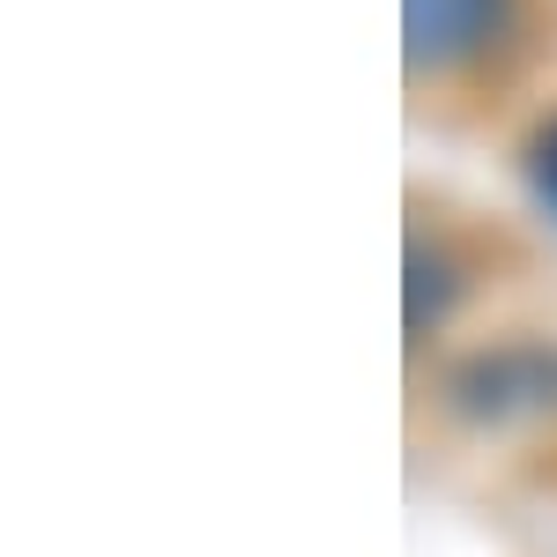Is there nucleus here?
<instances>
[{"instance_id": "obj_1", "label": "nucleus", "mask_w": 557, "mask_h": 557, "mask_svg": "<svg viewBox=\"0 0 557 557\" xmlns=\"http://www.w3.org/2000/svg\"><path fill=\"white\" fill-rule=\"evenodd\" d=\"M491 15L498 0H409V30H417V52L431 60H461L491 38Z\"/></svg>"}]
</instances>
